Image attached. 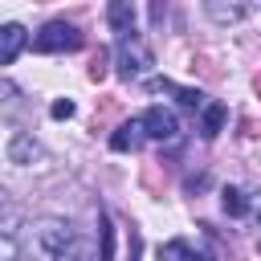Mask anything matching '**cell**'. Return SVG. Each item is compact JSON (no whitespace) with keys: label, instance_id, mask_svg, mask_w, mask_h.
Returning <instances> with one entry per match:
<instances>
[{"label":"cell","instance_id":"52a82bcc","mask_svg":"<svg viewBox=\"0 0 261 261\" xmlns=\"http://www.w3.org/2000/svg\"><path fill=\"white\" fill-rule=\"evenodd\" d=\"M143 143H147L143 118H126V122H118V130L110 135V147H114V151H139Z\"/></svg>","mask_w":261,"mask_h":261},{"label":"cell","instance_id":"2e32d148","mask_svg":"<svg viewBox=\"0 0 261 261\" xmlns=\"http://www.w3.org/2000/svg\"><path fill=\"white\" fill-rule=\"evenodd\" d=\"M73 114V102L65 98V102H53V118H69Z\"/></svg>","mask_w":261,"mask_h":261},{"label":"cell","instance_id":"7a4b0ae2","mask_svg":"<svg viewBox=\"0 0 261 261\" xmlns=\"http://www.w3.org/2000/svg\"><path fill=\"white\" fill-rule=\"evenodd\" d=\"M33 241H37L41 257L57 261V257L73 245V228H69L61 216H45V220H37V224H33Z\"/></svg>","mask_w":261,"mask_h":261},{"label":"cell","instance_id":"6da1fadb","mask_svg":"<svg viewBox=\"0 0 261 261\" xmlns=\"http://www.w3.org/2000/svg\"><path fill=\"white\" fill-rule=\"evenodd\" d=\"M151 65H155V57H151V49H147V41H143L139 33L118 37V73H122V77L139 82V77L151 73Z\"/></svg>","mask_w":261,"mask_h":261},{"label":"cell","instance_id":"8fae6325","mask_svg":"<svg viewBox=\"0 0 261 261\" xmlns=\"http://www.w3.org/2000/svg\"><path fill=\"white\" fill-rule=\"evenodd\" d=\"M249 208H253V200H249L245 188H224V212L228 216H245Z\"/></svg>","mask_w":261,"mask_h":261},{"label":"cell","instance_id":"5bb4252c","mask_svg":"<svg viewBox=\"0 0 261 261\" xmlns=\"http://www.w3.org/2000/svg\"><path fill=\"white\" fill-rule=\"evenodd\" d=\"M20 257V249H16V241L8 237V232H0V261H16Z\"/></svg>","mask_w":261,"mask_h":261},{"label":"cell","instance_id":"4fadbf2b","mask_svg":"<svg viewBox=\"0 0 261 261\" xmlns=\"http://www.w3.org/2000/svg\"><path fill=\"white\" fill-rule=\"evenodd\" d=\"M61 261H102V257H98V253H90L86 245H69V249L61 253Z\"/></svg>","mask_w":261,"mask_h":261},{"label":"cell","instance_id":"ba28073f","mask_svg":"<svg viewBox=\"0 0 261 261\" xmlns=\"http://www.w3.org/2000/svg\"><path fill=\"white\" fill-rule=\"evenodd\" d=\"M45 151H41V143L33 139V135H24V130H16L12 139H8V163H16V167H29L33 159H41Z\"/></svg>","mask_w":261,"mask_h":261},{"label":"cell","instance_id":"8992f818","mask_svg":"<svg viewBox=\"0 0 261 261\" xmlns=\"http://www.w3.org/2000/svg\"><path fill=\"white\" fill-rule=\"evenodd\" d=\"M143 126H147V139H175L179 135V118H175V110H167V106H151L147 114H143Z\"/></svg>","mask_w":261,"mask_h":261},{"label":"cell","instance_id":"7c38bea8","mask_svg":"<svg viewBox=\"0 0 261 261\" xmlns=\"http://www.w3.org/2000/svg\"><path fill=\"white\" fill-rule=\"evenodd\" d=\"M220 122H224V110H220V106H208V110H204V135L212 139V135L220 130Z\"/></svg>","mask_w":261,"mask_h":261},{"label":"cell","instance_id":"30bf717a","mask_svg":"<svg viewBox=\"0 0 261 261\" xmlns=\"http://www.w3.org/2000/svg\"><path fill=\"white\" fill-rule=\"evenodd\" d=\"M159 261H204V253H200V249H192L184 237H175V241L159 245Z\"/></svg>","mask_w":261,"mask_h":261},{"label":"cell","instance_id":"9a60e30c","mask_svg":"<svg viewBox=\"0 0 261 261\" xmlns=\"http://www.w3.org/2000/svg\"><path fill=\"white\" fill-rule=\"evenodd\" d=\"M12 216H16V212H12V200H8V192L0 188V224H12Z\"/></svg>","mask_w":261,"mask_h":261},{"label":"cell","instance_id":"277c9868","mask_svg":"<svg viewBox=\"0 0 261 261\" xmlns=\"http://www.w3.org/2000/svg\"><path fill=\"white\" fill-rule=\"evenodd\" d=\"M200 8H204V16H208L212 24H220V29L241 24V20L249 16V0H200Z\"/></svg>","mask_w":261,"mask_h":261},{"label":"cell","instance_id":"9c48e42d","mask_svg":"<svg viewBox=\"0 0 261 261\" xmlns=\"http://www.w3.org/2000/svg\"><path fill=\"white\" fill-rule=\"evenodd\" d=\"M106 20H110V29H114L118 37L135 33V8H130V0H110V12H106Z\"/></svg>","mask_w":261,"mask_h":261},{"label":"cell","instance_id":"5b68a950","mask_svg":"<svg viewBox=\"0 0 261 261\" xmlns=\"http://www.w3.org/2000/svg\"><path fill=\"white\" fill-rule=\"evenodd\" d=\"M29 45V29L20 20H4L0 24V65H12Z\"/></svg>","mask_w":261,"mask_h":261},{"label":"cell","instance_id":"3957f363","mask_svg":"<svg viewBox=\"0 0 261 261\" xmlns=\"http://www.w3.org/2000/svg\"><path fill=\"white\" fill-rule=\"evenodd\" d=\"M33 49H37V53H73V49H82V33H77V24H69V20H49V24L33 37Z\"/></svg>","mask_w":261,"mask_h":261}]
</instances>
